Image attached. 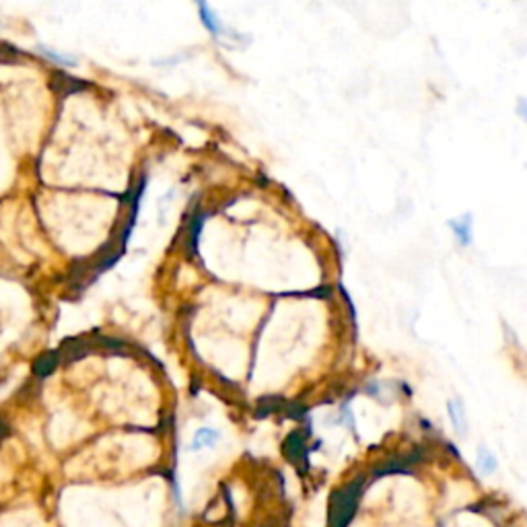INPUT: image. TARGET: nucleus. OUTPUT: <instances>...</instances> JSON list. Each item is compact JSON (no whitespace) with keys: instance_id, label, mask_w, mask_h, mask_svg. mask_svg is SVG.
Returning <instances> with one entry per match:
<instances>
[{"instance_id":"nucleus-1","label":"nucleus","mask_w":527,"mask_h":527,"mask_svg":"<svg viewBox=\"0 0 527 527\" xmlns=\"http://www.w3.org/2000/svg\"><path fill=\"white\" fill-rule=\"evenodd\" d=\"M363 480H357L346 488L338 490L332 494V503H329V527H346L355 509H357V500H359V492H361Z\"/></svg>"},{"instance_id":"nucleus-2","label":"nucleus","mask_w":527,"mask_h":527,"mask_svg":"<svg viewBox=\"0 0 527 527\" xmlns=\"http://www.w3.org/2000/svg\"><path fill=\"white\" fill-rule=\"evenodd\" d=\"M89 352H91V344L89 342H82L79 338H70V340H66L60 346L58 357L64 363H75V361H81L82 357H87Z\"/></svg>"},{"instance_id":"nucleus-3","label":"nucleus","mask_w":527,"mask_h":527,"mask_svg":"<svg viewBox=\"0 0 527 527\" xmlns=\"http://www.w3.org/2000/svg\"><path fill=\"white\" fill-rule=\"evenodd\" d=\"M284 455L297 466L301 461H305L307 457V449H305V441H303V435L301 433H290L284 441Z\"/></svg>"},{"instance_id":"nucleus-4","label":"nucleus","mask_w":527,"mask_h":527,"mask_svg":"<svg viewBox=\"0 0 527 527\" xmlns=\"http://www.w3.org/2000/svg\"><path fill=\"white\" fill-rule=\"evenodd\" d=\"M52 87H54L56 93H60V95L64 97V95L79 93L82 89H87L89 84L84 81H79V79H73V77H68V75H64V73H56L54 79H52Z\"/></svg>"},{"instance_id":"nucleus-5","label":"nucleus","mask_w":527,"mask_h":527,"mask_svg":"<svg viewBox=\"0 0 527 527\" xmlns=\"http://www.w3.org/2000/svg\"><path fill=\"white\" fill-rule=\"evenodd\" d=\"M60 363V357H58V350H50V352H43L41 357L36 359V363H34V375L36 377H47V375H52L54 371H56V366Z\"/></svg>"},{"instance_id":"nucleus-6","label":"nucleus","mask_w":527,"mask_h":527,"mask_svg":"<svg viewBox=\"0 0 527 527\" xmlns=\"http://www.w3.org/2000/svg\"><path fill=\"white\" fill-rule=\"evenodd\" d=\"M449 416H451V422H453L455 431H457L459 435H466L468 422H466L463 406L459 404V402H455V400H451V402H449Z\"/></svg>"},{"instance_id":"nucleus-7","label":"nucleus","mask_w":527,"mask_h":527,"mask_svg":"<svg viewBox=\"0 0 527 527\" xmlns=\"http://www.w3.org/2000/svg\"><path fill=\"white\" fill-rule=\"evenodd\" d=\"M204 223V214L202 212H196L192 223H190V231H188V247H190V253H196V245H198V237H200V229H202Z\"/></svg>"},{"instance_id":"nucleus-8","label":"nucleus","mask_w":527,"mask_h":527,"mask_svg":"<svg viewBox=\"0 0 527 527\" xmlns=\"http://www.w3.org/2000/svg\"><path fill=\"white\" fill-rule=\"evenodd\" d=\"M476 463H478V470H480L482 474H492V472L496 470V457L488 451L487 447H480V449H478Z\"/></svg>"},{"instance_id":"nucleus-9","label":"nucleus","mask_w":527,"mask_h":527,"mask_svg":"<svg viewBox=\"0 0 527 527\" xmlns=\"http://www.w3.org/2000/svg\"><path fill=\"white\" fill-rule=\"evenodd\" d=\"M453 229H455V235H457V239L461 242V245H468L472 242V235H470V225H472V216H466L463 221H451L449 223Z\"/></svg>"},{"instance_id":"nucleus-10","label":"nucleus","mask_w":527,"mask_h":527,"mask_svg":"<svg viewBox=\"0 0 527 527\" xmlns=\"http://www.w3.org/2000/svg\"><path fill=\"white\" fill-rule=\"evenodd\" d=\"M198 8H200V13H202V23L206 25V29L210 31V34H214V36H218L221 34V23H218V19H216V15L204 4L200 2L198 4Z\"/></svg>"},{"instance_id":"nucleus-11","label":"nucleus","mask_w":527,"mask_h":527,"mask_svg":"<svg viewBox=\"0 0 527 527\" xmlns=\"http://www.w3.org/2000/svg\"><path fill=\"white\" fill-rule=\"evenodd\" d=\"M218 439V433L212 431V429H200L194 437V443H192V449H200V447H210L216 443Z\"/></svg>"},{"instance_id":"nucleus-12","label":"nucleus","mask_w":527,"mask_h":527,"mask_svg":"<svg viewBox=\"0 0 527 527\" xmlns=\"http://www.w3.org/2000/svg\"><path fill=\"white\" fill-rule=\"evenodd\" d=\"M38 50H40L43 56H47L50 60H54V62H58V64H64V66H75V62H77L75 58H68V56L56 54V52H52V50H47V47H43V45H40Z\"/></svg>"},{"instance_id":"nucleus-13","label":"nucleus","mask_w":527,"mask_h":527,"mask_svg":"<svg viewBox=\"0 0 527 527\" xmlns=\"http://www.w3.org/2000/svg\"><path fill=\"white\" fill-rule=\"evenodd\" d=\"M0 47H2L0 50V62H15L17 60V56H19L17 47H13L8 43H2Z\"/></svg>"},{"instance_id":"nucleus-14","label":"nucleus","mask_w":527,"mask_h":527,"mask_svg":"<svg viewBox=\"0 0 527 527\" xmlns=\"http://www.w3.org/2000/svg\"><path fill=\"white\" fill-rule=\"evenodd\" d=\"M6 435H8V424H6L4 418H0V443L6 439Z\"/></svg>"}]
</instances>
